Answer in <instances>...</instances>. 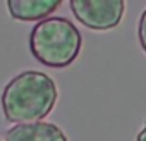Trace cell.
<instances>
[{"mask_svg":"<svg viewBox=\"0 0 146 141\" xmlns=\"http://www.w3.org/2000/svg\"><path fill=\"white\" fill-rule=\"evenodd\" d=\"M55 81L40 70H23L14 76L4 88L0 103L4 117L9 122L33 124L41 122L57 103Z\"/></svg>","mask_w":146,"mask_h":141,"instance_id":"6da1fadb","label":"cell"},{"mask_svg":"<svg viewBox=\"0 0 146 141\" xmlns=\"http://www.w3.org/2000/svg\"><path fill=\"white\" fill-rule=\"evenodd\" d=\"M83 38L79 29L65 17H46L29 35L33 57L53 69H64L74 62L81 52Z\"/></svg>","mask_w":146,"mask_h":141,"instance_id":"7a4b0ae2","label":"cell"},{"mask_svg":"<svg viewBox=\"0 0 146 141\" xmlns=\"http://www.w3.org/2000/svg\"><path fill=\"white\" fill-rule=\"evenodd\" d=\"M69 7L83 26L95 31H107L120 24L125 11V2L122 0H70Z\"/></svg>","mask_w":146,"mask_h":141,"instance_id":"3957f363","label":"cell"},{"mask_svg":"<svg viewBox=\"0 0 146 141\" xmlns=\"http://www.w3.org/2000/svg\"><path fill=\"white\" fill-rule=\"evenodd\" d=\"M7 141H69L65 132L52 122L17 124L5 132Z\"/></svg>","mask_w":146,"mask_h":141,"instance_id":"277c9868","label":"cell"},{"mask_svg":"<svg viewBox=\"0 0 146 141\" xmlns=\"http://www.w3.org/2000/svg\"><path fill=\"white\" fill-rule=\"evenodd\" d=\"M62 2H53V0H7V9L12 19L16 21H40L53 14Z\"/></svg>","mask_w":146,"mask_h":141,"instance_id":"5b68a950","label":"cell"},{"mask_svg":"<svg viewBox=\"0 0 146 141\" xmlns=\"http://www.w3.org/2000/svg\"><path fill=\"white\" fill-rule=\"evenodd\" d=\"M137 38H139V45L141 48L146 52V9L143 11L139 23H137Z\"/></svg>","mask_w":146,"mask_h":141,"instance_id":"8992f818","label":"cell"},{"mask_svg":"<svg viewBox=\"0 0 146 141\" xmlns=\"http://www.w3.org/2000/svg\"><path fill=\"white\" fill-rule=\"evenodd\" d=\"M136 141H146V124H144V127L137 132V136H136Z\"/></svg>","mask_w":146,"mask_h":141,"instance_id":"52a82bcc","label":"cell"}]
</instances>
